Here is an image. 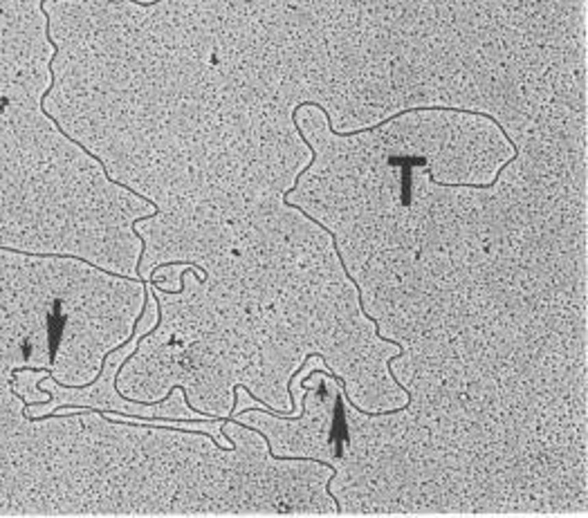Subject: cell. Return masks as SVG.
Listing matches in <instances>:
<instances>
[{
    "instance_id": "cell-1",
    "label": "cell",
    "mask_w": 588,
    "mask_h": 518,
    "mask_svg": "<svg viewBox=\"0 0 588 518\" xmlns=\"http://www.w3.org/2000/svg\"><path fill=\"white\" fill-rule=\"evenodd\" d=\"M393 164H402L405 168H402V180H405V184H402V205L409 207L411 205V166L413 164H426L424 157H393L391 159Z\"/></svg>"
}]
</instances>
